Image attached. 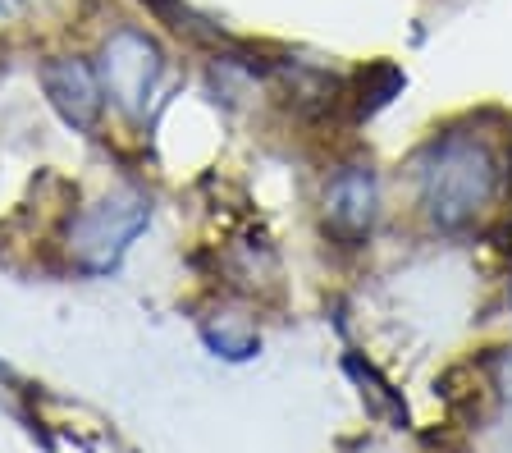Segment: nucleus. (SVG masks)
<instances>
[{
	"label": "nucleus",
	"instance_id": "3",
	"mask_svg": "<svg viewBox=\"0 0 512 453\" xmlns=\"http://www.w3.org/2000/svg\"><path fill=\"white\" fill-rule=\"evenodd\" d=\"M160 74H165V60H160V46L151 42L138 28H115L101 46V65H96V78H101V92L115 101V110H124L128 119H142L160 87Z\"/></svg>",
	"mask_w": 512,
	"mask_h": 453
},
{
	"label": "nucleus",
	"instance_id": "4",
	"mask_svg": "<svg viewBox=\"0 0 512 453\" xmlns=\"http://www.w3.org/2000/svg\"><path fill=\"white\" fill-rule=\"evenodd\" d=\"M42 87H46V101L60 110L64 124L92 129L96 119H101L106 92H101L96 69L83 65V60H51V65H42Z\"/></svg>",
	"mask_w": 512,
	"mask_h": 453
},
{
	"label": "nucleus",
	"instance_id": "6",
	"mask_svg": "<svg viewBox=\"0 0 512 453\" xmlns=\"http://www.w3.org/2000/svg\"><path fill=\"white\" fill-rule=\"evenodd\" d=\"M490 440H494V453H512V417L494 421V431H490Z\"/></svg>",
	"mask_w": 512,
	"mask_h": 453
},
{
	"label": "nucleus",
	"instance_id": "2",
	"mask_svg": "<svg viewBox=\"0 0 512 453\" xmlns=\"http://www.w3.org/2000/svg\"><path fill=\"white\" fill-rule=\"evenodd\" d=\"M147 220H151L147 197L133 193V188H119V193L101 197L96 206H87L83 216L69 225V257L83 270H110Z\"/></svg>",
	"mask_w": 512,
	"mask_h": 453
},
{
	"label": "nucleus",
	"instance_id": "1",
	"mask_svg": "<svg viewBox=\"0 0 512 453\" xmlns=\"http://www.w3.org/2000/svg\"><path fill=\"white\" fill-rule=\"evenodd\" d=\"M499 193V165L476 138H444L421 161V206L439 229H462Z\"/></svg>",
	"mask_w": 512,
	"mask_h": 453
},
{
	"label": "nucleus",
	"instance_id": "7",
	"mask_svg": "<svg viewBox=\"0 0 512 453\" xmlns=\"http://www.w3.org/2000/svg\"><path fill=\"white\" fill-rule=\"evenodd\" d=\"M494 376H499V394L512 403V348L499 357V371H494Z\"/></svg>",
	"mask_w": 512,
	"mask_h": 453
},
{
	"label": "nucleus",
	"instance_id": "5",
	"mask_svg": "<svg viewBox=\"0 0 512 453\" xmlns=\"http://www.w3.org/2000/svg\"><path fill=\"white\" fill-rule=\"evenodd\" d=\"M375 211H380V188H375V174L352 165L325 193V225L343 238V243H357L362 234H371Z\"/></svg>",
	"mask_w": 512,
	"mask_h": 453
},
{
	"label": "nucleus",
	"instance_id": "8",
	"mask_svg": "<svg viewBox=\"0 0 512 453\" xmlns=\"http://www.w3.org/2000/svg\"><path fill=\"white\" fill-rule=\"evenodd\" d=\"M14 14H19V0H0V28H5Z\"/></svg>",
	"mask_w": 512,
	"mask_h": 453
}]
</instances>
